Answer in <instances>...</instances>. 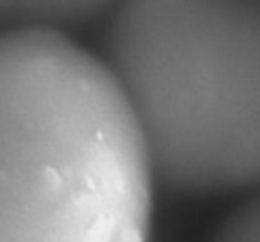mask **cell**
I'll list each match as a JSON object with an SVG mask.
<instances>
[{"mask_svg":"<svg viewBox=\"0 0 260 242\" xmlns=\"http://www.w3.org/2000/svg\"><path fill=\"white\" fill-rule=\"evenodd\" d=\"M213 242H260V190L229 217Z\"/></svg>","mask_w":260,"mask_h":242,"instance_id":"4","label":"cell"},{"mask_svg":"<svg viewBox=\"0 0 260 242\" xmlns=\"http://www.w3.org/2000/svg\"><path fill=\"white\" fill-rule=\"evenodd\" d=\"M106 60L157 182L188 195L260 190V0H124Z\"/></svg>","mask_w":260,"mask_h":242,"instance_id":"2","label":"cell"},{"mask_svg":"<svg viewBox=\"0 0 260 242\" xmlns=\"http://www.w3.org/2000/svg\"><path fill=\"white\" fill-rule=\"evenodd\" d=\"M157 183L106 58L63 30H0V242H149Z\"/></svg>","mask_w":260,"mask_h":242,"instance_id":"1","label":"cell"},{"mask_svg":"<svg viewBox=\"0 0 260 242\" xmlns=\"http://www.w3.org/2000/svg\"><path fill=\"white\" fill-rule=\"evenodd\" d=\"M124 0H0V15L9 28L47 27L70 33L107 18Z\"/></svg>","mask_w":260,"mask_h":242,"instance_id":"3","label":"cell"}]
</instances>
